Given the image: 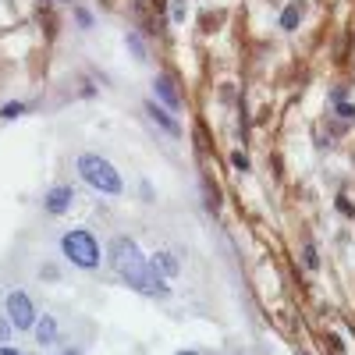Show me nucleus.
<instances>
[{
  "instance_id": "f257e3e1",
  "label": "nucleus",
  "mask_w": 355,
  "mask_h": 355,
  "mask_svg": "<svg viewBox=\"0 0 355 355\" xmlns=\"http://www.w3.org/2000/svg\"><path fill=\"white\" fill-rule=\"evenodd\" d=\"M110 266L117 270V277H121L132 291H139V295H150V299H167L171 295L167 281H160L153 274L150 259L142 256V249L132 239H114L110 242Z\"/></svg>"
},
{
  "instance_id": "f03ea898",
  "label": "nucleus",
  "mask_w": 355,
  "mask_h": 355,
  "mask_svg": "<svg viewBox=\"0 0 355 355\" xmlns=\"http://www.w3.org/2000/svg\"><path fill=\"white\" fill-rule=\"evenodd\" d=\"M75 171L78 178L100 196H121L125 192V182H121V171H117L110 160H103L100 153H82L75 157Z\"/></svg>"
},
{
  "instance_id": "7ed1b4c3",
  "label": "nucleus",
  "mask_w": 355,
  "mask_h": 355,
  "mask_svg": "<svg viewBox=\"0 0 355 355\" xmlns=\"http://www.w3.org/2000/svg\"><path fill=\"white\" fill-rule=\"evenodd\" d=\"M61 252L68 256V263L78 266V270H100V259H103L96 234L89 231V227H71V231H64Z\"/></svg>"
},
{
  "instance_id": "20e7f679",
  "label": "nucleus",
  "mask_w": 355,
  "mask_h": 355,
  "mask_svg": "<svg viewBox=\"0 0 355 355\" xmlns=\"http://www.w3.org/2000/svg\"><path fill=\"white\" fill-rule=\"evenodd\" d=\"M4 306H8V320H11V327H15V331L28 334V331L36 327V320H40V313H36V302L28 299V291H21V288L8 291V299H4Z\"/></svg>"
},
{
  "instance_id": "39448f33",
  "label": "nucleus",
  "mask_w": 355,
  "mask_h": 355,
  "mask_svg": "<svg viewBox=\"0 0 355 355\" xmlns=\"http://www.w3.org/2000/svg\"><path fill=\"white\" fill-rule=\"evenodd\" d=\"M71 199H75V189H71V185H53V189L43 196V214L64 217V214L71 210Z\"/></svg>"
},
{
  "instance_id": "423d86ee",
  "label": "nucleus",
  "mask_w": 355,
  "mask_h": 355,
  "mask_svg": "<svg viewBox=\"0 0 355 355\" xmlns=\"http://www.w3.org/2000/svg\"><path fill=\"white\" fill-rule=\"evenodd\" d=\"M150 266H153V274H157L160 281H167V277H174V274H178V266H182V263H178V256H174V252L160 249V252H153V256H150Z\"/></svg>"
},
{
  "instance_id": "0eeeda50",
  "label": "nucleus",
  "mask_w": 355,
  "mask_h": 355,
  "mask_svg": "<svg viewBox=\"0 0 355 355\" xmlns=\"http://www.w3.org/2000/svg\"><path fill=\"white\" fill-rule=\"evenodd\" d=\"M33 334H36V345H40V348H53V345H57V334H61V327H57L53 316H40L36 327H33Z\"/></svg>"
},
{
  "instance_id": "6e6552de",
  "label": "nucleus",
  "mask_w": 355,
  "mask_h": 355,
  "mask_svg": "<svg viewBox=\"0 0 355 355\" xmlns=\"http://www.w3.org/2000/svg\"><path fill=\"white\" fill-rule=\"evenodd\" d=\"M153 89H157V96H160V103H164V107H171V110L182 107V96H178V85H174L167 75H157Z\"/></svg>"
},
{
  "instance_id": "1a4fd4ad",
  "label": "nucleus",
  "mask_w": 355,
  "mask_h": 355,
  "mask_svg": "<svg viewBox=\"0 0 355 355\" xmlns=\"http://www.w3.org/2000/svg\"><path fill=\"white\" fill-rule=\"evenodd\" d=\"M146 114H150V117H153V121H157V125H160L164 132H171V135H182V128H178V121H174V117H171L167 110H160V107H157L153 100L146 103Z\"/></svg>"
},
{
  "instance_id": "9d476101",
  "label": "nucleus",
  "mask_w": 355,
  "mask_h": 355,
  "mask_svg": "<svg viewBox=\"0 0 355 355\" xmlns=\"http://www.w3.org/2000/svg\"><path fill=\"white\" fill-rule=\"evenodd\" d=\"M28 110H33V103H28V100L4 103V107H0V121H15V117H21V114H28Z\"/></svg>"
},
{
  "instance_id": "9b49d317",
  "label": "nucleus",
  "mask_w": 355,
  "mask_h": 355,
  "mask_svg": "<svg viewBox=\"0 0 355 355\" xmlns=\"http://www.w3.org/2000/svg\"><path fill=\"white\" fill-rule=\"evenodd\" d=\"M302 11H306L302 4H288V8H284V15H281V25L288 28V33H291V28H299V21H302Z\"/></svg>"
},
{
  "instance_id": "f8f14e48",
  "label": "nucleus",
  "mask_w": 355,
  "mask_h": 355,
  "mask_svg": "<svg viewBox=\"0 0 355 355\" xmlns=\"http://www.w3.org/2000/svg\"><path fill=\"white\" fill-rule=\"evenodd\" d=\"M128 50H132V57H146V43L139 33H128Z\"/></svg>"
},
{
  "instance_id": "ddd939ff",
  "label": "nucleus",
  "mask_w": 355,
  "mask_h": 355,
  "mask_svg": "<svg viewBox=\"0 0 355 355\" xmlns=\"http://www.w3.org/2000/svg\"><path fill=\"white\" fill-rule=\"evenodd\" d=\"M93 21H96V18H93V11H85V8H78V11H75V25H78V28H93Z\"/></svg>"
},
{
  "instance_id": "4468645a",
  "label": "nucleus",
  "mask_w": 355,
  "mask_h": 355,
  "mask_svg": "<svg viewBox=\"0 0 355 355\" xmlns=\"http://www.w3.org/2000/svg\"><path fill=\"white\" fill-rule=\"evenodd\" d=\"M302 263H306V270H316V266H320V256H316V249H313V245H306V249H302Z\"/></svg>"
},
{
  "instance_id": "2eb2a0df",
  "label": "nucleus",
  "mask_w": 355,
  "mask_h": 355,
  "mask_svg": "<svg viewBox=\"0 0 355 355\" xmlns=\"http://www.w3.org/2000/svg\"><path fill=\"white\" fill-rule=\"evenodd\" d=\"M11 334H15L11 320H8V316H0V345H8V341H11Z\"/></svg>"
},
{
  "instance_id": "dca6fc26",
  "label": "nucleus",
  "mask_w": 355,
  "mask_h": 355,
  "mask_svg": "<svg viewBox=\"0 0 355 355\" xmlns=\"http://www.w3.org/2000/svg\"><path fill=\"white\" fill-rule=\"evenodd\" d=\"M231 164L239 167V171H249V157L245 153H231Z\"/></svg>"
},
{
  "instance_id": "f3484780",
  "label": "nucleus",
  "mask_w": 355,
  "mask_h": 355,
  "mask_svg": "<svg viewBox=\"0 0 355 355\" xmlns=\"http://www.w3.org/2000/svg\"><path fill=\"white\" fill-rule=\"evenodd\" d=\"M338 114L345 117V121H352V117H355V107H352V103H341V100H338Z\"/></svg>"
},
{
  "instance_id": "a211bd4d",
  "label": "nucleus",
  "mask_w": 355,
  "mask_h": 355,
  "mask_svg": "<svg viewBox=\"0 0 355 355\" xmlns=\"http://www.w3.org/2000/svg\"><path fill=\"white\" fill-rule=\"evenodd\" d=\"M338 210H345L348 217H355V206H352V202H348L345 196H338Z\"/></svg>"
},
{
  "instance_id": "6ab92c4d",
  "label": "nucleus",
  "mask_w": 355,
  "mask_h": 355,
  "mask_svg": "<svg viewBox=\"0 0 355 355\" xmlns=\"http://www.w3.org/2000/svg\"><path fill=\"white\" fill-rule=\"evenodd\" d=\"M0 355H25V352L15 348V345H0Z\"/></svg>"
},
{
  "instance_id": "aec40b11",
  "label": "nucleus",
  "mask_w": 355,
  "mask_h": 355,
  "mask_svg": "<svg viewBox=\"0 0 355 355\" xmlns=\"http://www.w3.org/2000/svg\"><path fill=\"white\" fill-rule=\"evenodd\" d=\"M57 355H82L78 348H68V352H57Z\"/></svg>"
},
{
  "instance_id": "412c9836",
  "label": "nucleus",
  "mask_w": 355,
  "mask_h": 355,
  "mask_svg": "<svg viewBox=\"0 0 355 355\" xmlns=\"http://www.w3.org/2000/svg\"><path fill=\"white\" fill-rule=\"evenodd\" d=\"M178 355H199V352H189V348H185V352H178Z\"/></svg>"
},
{
  "instance_id": "4be33fe9",
  "label": "nucleus",
  "mask_w": 355,
  "mask_h": 355,
  "mask_svg": "<svg viewBox=\"0 0 355 355\" xmlns=\"http://www.w3.org/2000/svg\"><path fill=\"white\" fill-rule=\"evenodd\" d=\"M53 4H68V0H53Z\"/></svg>"
}]
</instances>
